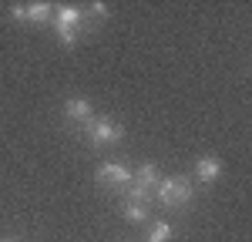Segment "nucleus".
<instances>
[{
    "label": "nucleus",
    "instance_id": "obj_1",
    "mask_svg": "<svg viewBox=\"0 0 252 242\" xmlns=\"http://www.w3.org/2000/svg\"><path fill=\"white\" fill-rule=\"evenodd\" d=\"M54 24H58V37L64 47H74L88 27V20L78 7H54Z\"/></svg>",
    "mask_w": 252,
    "mask_h": 242
},
{
    "label": "nucleus",
    "instance_id": "obj_2",
    "mask_svg": "<svg viewBox=\"0 0 252 242\" xmlns=\"http://www.w3.org/2000/svg\"><path fill=\"white\" fill-rule=\"evenodd\" d=\"M155 195H158L161 205H168V209H182V205L192 202V182L185 179V175H168V179H161L155 185Z\"/></svg>",
    "mask_w": 252,
    "mask_h": 242
},
{
    "label": "nucleus",
    "instance_id": "obj_3",
    "mask_svg": "<svg viewBox=\"0 0 252 242\" xmlns=\"http://www.w3.org/2000/svg\"><path fill=\"white\" fill-rule=\"evenodd\" d=\"M84 135H88V141L94 148H104V145H118V141L125 138V128L115 118H108V115H94L84 124Z\"/></svg>",
    "mask_w": 252,
    "mask_h": 242
},
{
    "label": "nucleus",
    "instance_id": "obj_4",
    "mask_svg": "<svg viewBox=\"0 0 252 242\" xmlns=\"http://www.w3.org/2000/svg\"><path fill=\"white\" fill-rule=\"evenodd\" d=\"M161 182V172H158V165H141V168H135L131 172V182L121 188L125 192V199H148L152 192H155V185Z\"/></svg>",
    "mask_w": 252,
    "mask_h": 242
},
{
    "label": "nucleus",
    "instance_id": "obj_5",
    "mask_svg": "<svg viewBox=\"0 0 252 242\" xmlns=\"http://www.w3.org/2000/svg\"><path fill=\"white\" fill-rule=\"evenodd\" d=\"M10 20L47 24V20H54V7L51 3H17V7H10Z\"/></svg>",
    "mask_w": 252,
    "mask_h": 242
},
{
    "label": "nucleus",
    "instance_id": "obj_6",
    "mask_svg": "<svg viewBox=\"0 0 252 242\" xmlns=\"http://www.w3.org/2000/svg\"><path fill=\"white\" fill-rule=\"evenodd\" d=\"M97 182H101L104 188H125V185L131 182V168L121 165V161H108V165L97 168Z\"/></svg>",
    "mask_w": 252,
    "mask_h": 242
},
{
    "label": "nucleus",
    "instance_id": "obj_7",
    "mask_svg": "<svg viewBox=\"0 0 252 242\" xmlns=\"http://www.w3.org/2000/svg\"><path fill=\"white\" fill-rule=\"evenodd\" d=\"M91 118H94V108H91V101H84V98L64 101V121H71V124H88Z\"/></svg>",
    "mask_w": 252,
    "mask_h": 242
},
{
    "label": "nucleus",
    "instance_id": "obj_8",
    "mask_svg": "<svg viewBox=\"0 0 252 242\" xmlns=\"http://www.w3.org/2000/svg\"><path fill=\"white\" fill-rule=\"evenodd\" d=\"M219 175H222V161L215 158V155H202V158L195 161V182L198 185H212Z\"/></svg>",
    "mask_w": 252,
    "mask_h": 242
},
{
    "label": "nucleus",
    "instance_id": "obj_9",
    "mask_svg": "<svg viewBox=\"0 0 252 242\" xmlns=\"http://www.w3.org/2000/svg\"><path fill=\"white\" fill-rule=\"evenodd\" d=\"M121 215H125L128 222H145L148 219V199H125Z\"/></svg>",
    "mask_w": 252,
    "mask_h": 242
},
{
    "label": "nucleus",
    "instance_id": "obj_10",
    "mask_svg": "<svg viewBox=\"0 0 252 242\" xmlns=\"http://www.w3.org/2000/svg\"><path fill=\"white\" fill-rule=\"evenodd\" d=\"M172 225H168V222H155V225H152V232H148V242H168L172 239Z\"/></svg>",
    "mask_w": 252,
    "mask_h": 242
},
{
    "label": "nucleus",
    "instance_id": "obj_11",
    "mask_svg": "<svg viewBox=\"0 0 252 242\" xmlns=\"http://www.w3.org/2000/svg\"><path fill=\"white\" fill-rule=\"evenodd\" d=\"M0 242H20V239H0Z\"/></svg>",
    "mask_w": 252,
    "mask_h": 242
}]
</instances>
